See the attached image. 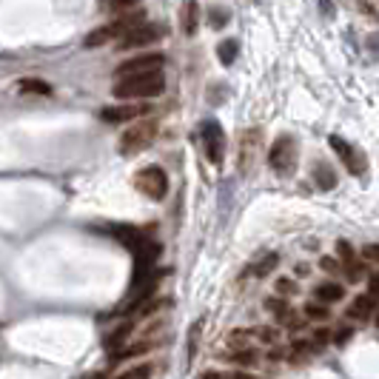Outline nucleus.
<instances>
[{
	"mask_svg": "<svg viewBox=\"0 0 379 379\" xmlns=\"http://www.w3.org/2000/svg\"><path fill=\"white\" fill-rule=\"evenodd\" d=\"M163 89H165V77H163V69H160V72L117 77L111 92H114L117 100H151V97L163 94Z\"/></svg>",
	"mask_w": 379,
	"mask_h": 379,
	"instance_id": "1",
	"label": "nucleus"
},
{
	"mask_svg": "<svg viewBox=\"0 0 379 379\" xmlns=\"http://www.w3.org/2000/svg\"><path fill=\"white\" fill-rule=\"evenodd\" d=\"M336 254H339V263H342V268H345V274H348V277H353V280H356V277H362V260L356 257V251H353L345 240H339V243H336Z\"/></svg>",
	"mask_w": 379,
	"mask_h": 379,
	"instance_id": "12",
	"label": "nucleus"
},
{
	"mask_svg": "<svg viewBox=\"0 0 379 379\" xmlns=\"http://www.w3.org/2000/svg\"><path fill=\"white\" fill-rule=\"evenodd\" d=\"M314 297H317L319 302L331 305V302H339V300L345 297V288H342L339 282H322V285L314 288Z\"/></svg>",
	"mask_w": 379,
	"mask_h": 379,
	"instance_id": "14",
	"label": "nucleus"
},
{
	"mask_svg": "<svg viewBox=\"0 0 379 379\" xmlns=\"http://www.w3.org/2000/svg\"><path fill=\"white\" fill-rule=\"evenodd\" d=\"M143 21H145V15H143V12H134V15H126V18L114 21V23H109V26H103V29H94V32L86 38V49H97V46H103V43H109V40H120L128 29H134V26L143 23Z\"/></svg>",
	"mask_w": 379,
	"mask_h": 379,
	"instance_id": "4",
	"label": "nucleus"
},
{
	"mask_svg": "<svg viewBox=\"0 0 379 379\" xmlns=\"http://www.w3.org/2000/svg\"><path fill=\"white\" fill-rule=\"evenodd\" d=\"M197 18H200L197 0H188V4L182 6V32L185 35H194L197 32Z\"/></svg>",
	"mask_w": 379,
	"mask_h": 379,
	"instance_id": "15",
	"label": "nucleus"
},
{
	"mask_svg": "<svg viewBox=\"0 0 379 379\" xmlns=\"http://www.w3.org/2000/svg\"><path fill=\"white\" fill-rule=\"evenodd\" d=\"M203 145H206V157L220 165L223 157H226V131L217 120H206L203 123Z\"/></svg>",
	"mask_w": 379,
	"mask_h": 379,
	"instance_id": "8",
	"label": "nucleus"
},
{
	"mask_svg": "<svg viewBox=\"0 0 379 379\" xmlns=\"http://www.w3.org/2000/svg\"><path fill=\"white\" fill-rule=\"evenodd\" d=\"M314 180H317L319 188H325V192L336 185V174H334L331 165H325V163H317V165H314Z\"/></svg>",
	"mask_w": 379,
	"mask_h": 379,
	"instance_id": "17",
	"label": "nucleus"
},
{
	"mask_svg": "<svg viewBox=\"0 0 379 379\" xmlns=\"http://www.w3.org/2000/svg\"><path fill=\"white\" fill-rule=\"evenodd\" d=\"M163 66H165V57L160 52H151V55H140V57H131L123 66H117L114 77H128V75H143V72H160Z\"/></svg>",
	"mask_w": 379,
	"mask_h": 379,
	"instance_id": "9",
	"label": "nucleus"
},
{
	"mask_svg": "<svg viewBox=\"0 0 379 379\" xmlns=\"http://www.w3.org/2000/svg\"><path fill=\"white\" fill-rule=\"evenodd\" d=\"M163 38V29L157 26V23H137L134 29H128L120 40H117V49H123V52H128V49H143V46H151V43H157Z\"/></svg>",
	"mask_w": 379,
	"mask_h": 379,
	"instance_id": "6",
	"label": "nucleus"
},
{
	"mask_svg": "<svg viewBox=\"0 0 379 379\" xmlns=\"http://www.w3.org/2000/svg\"><path fill=\"white\" fill-rule=\"evenodd\" d=\"M128 334H131V322H123V325H120V328H117V331L106 339V351H109V353H114V351H117V345H123V342L128 339Z\"/></svg>",
	"mask_w": 379,
	"mask_h": 379,
	"instance_id": "19",
	"label": "nucleus"
},
{
	"mask_svg": "<svg viewBox=\"0 0 379 379\" xmlns=\"http://www.w3.org/2000/svg\"><path fill=\"white\" fill-rule=\"evenodd\" d=\"M134 185H137V192L140 194H145L148 200H165V194H168V177H165V171L160 168V165H145V168H140L137 174H134Z\"/></svg>",
	"mask_w": 379,
	"mask_h": 379,
	"instance_id": "3",
	"label": "nucleus"
},
{
	"mask_svg": "<svg viewBox=\"0 0 379 379\" xmlns=\"http://www.w3.org/2000/svg\"><path fill=\"white\" fill-rule=\"evenodd\" d=\"M277 291L285 294V297H291V294L297 291V285H294V280H285V277H282V280H277Z\"/></svg>",
	"mask_w": 379,
	"mask_h": 379,
	"instance_id": "26",
	"label": "nucleus"
},
{
	"mask_svg": "<svg viewBox=\"0 0 379 379\" xmlns=\"http://www.w3.org/2000/svg\"><path fill=\"white\" fill-rule=\"evenodd\" d=\"M362 260H365V263H376V265H379V246H376V243L365 246V248H362Z\"/></svg>",
	"mask_w": 379,
	"mask_h": 379,
	"instance_id": "25",
	"label": "nucleus"
},
{
	"mask_svg": "<svg viewBox=\"0 0 379 379\" xmlns=\"http://www.w3.org/2000/svg\"><path fill=\"white\" fill-rule=\"evenodd\" d=\"M209 18H212V26H214V29H220V26H226V21H229V12L214 6V9L209 12Z\"/></svg>",
	"mask_w": 379,
	"mask_h": 379,
	"instance_id": "22",
	"label": "nucleus"
},
{
	"mask_svg": "<svg viewBox=\"0 0 379 379\" xmlns=\"http://www.w3.org/2000/svg\"><path fill=\"white\" fill-rule=\"evenodd\" d=\"M260 143H263V131L260 128H248L240 137V148H237V168L240 174H251L257 157H260Z\"/></svg>",
	"mask_w": 379,
	"mask_h": 379,
	"instance_id": "7",
	"label": "nucleus"
},
{
	"mask_svg": "<svg viewBox=\"0 0 379 379\" xmlns=\"http://www.w3.org/2000/svg\"><path fill=\"white\" fill-rule=\"evenodd\" d=\"M302 314H305V319H328V305L317 300L314 305H305Z\"/></svg>",
	"mask_w": 379,
	"mask_h": 379,
	"instance_id": "21",
	"label": "nucleus"
},
{
	"mask_svg": "<svg viewBox=\"0 0 379 379\" xmlns=\"http://www.w3.org/2000/svg\"><path fill=\"white\" fill-rule=\"evenodd\" d=\"M137 0H103V9H111V12H120V9H128L134 6Z\"/></svg>",
	"mask_w": 379,
	"mask_h": 379,
	"instance_id": "23",
	"label": "nucleus"
},
{
	"mask_svg": "<svg viewBox=\"0 0 379 379\" xmlns=\"http://www.w3.org/2000/svg\"><path fill=\"white\" fill-rule=\"evenodd\" d=\"M268 165L277 174H291L297 168V140L291 134H282L274 140V145L268 151Z\"/></svg>",
	"mask_w": 379,
	"mask_h": 379,
	"instance_id": "5",
	"label": "nucleus"
},
{
	"mask_svg": "<svg viewBox=\"0 0 379 379\" xmlns=\"http://www.w3.org/2000/svg\"><path fill=\"white\" fill-rule=\"evenodd\" d=\"M154 137H157V120L154 117H140V123H134L123 137H120V154H126V157H131V154H140L143 148H148L151 143H154Z\"/></svg>",
	"mask_w": 379,
	"mask_h": 379,
	"instance_id": "2",
	"label": "nucleus"
},
{
	"mask_svg": "<svg viewBox=\"0 0 379 379\" xmlns=\"http://www.w3.org/2000/svg\"><path fill=\"white\" fill-rule=\"evenodd\" d=\"M18 92H23V94H43V97H49L55 89L46 83V80H38V77H26V80H21L18 83Z\"/></svg>",
	"mask_w": 379,
	"mask_h": 379,
	"instance_id": "16",
	"label": "nucleus"
},
{
	"mask_svg": "<svg viewBox=\"0 0 379 379\" xmlns=\"http://www.w3.org/2000/svg\"><path fill=\"white\" fill-rule=\"evenodd\" d=\"M226 379H260V376L246 373V370H229V373H226Z\"/></svg>",
	"mask_w": 379,
	"mask_h": 379,
	"instance_id": "28",
	"label": "nucleus"
},
{
	"mask_svg": "<svg viewBox=\"0 0 379 379\" xmlns=\"http://www.w3.org/2000/svg\"><path fill=\"white\" fill-rule=\"evenodd\" d=\"M277 263H280V260H277V254H268V257H265V263H260V265L254 268V271H257V277H265V274H268Z\"/></svg>",
	"mask_w": 379,
	"mask_h": 379,
	"instance_id": "24",
	"label": "nucleus"
},
{
	"mask_svg": "<svg viewBox=\"0 0 379 379\" xmlns=\"http://www.w3.org/2000/svg\"><path fill=\"white\" fill-rule=\"evenodd\" d=\"M373 305H376V297H373V294H359V297H353V302L348 305V317L356 319V322H362V319H368V317L373 314Z\"/></svg>",
	"mask_w": 379,
	"mask_h": 379,
	"instance_id": "13",
	"label": "nucleus"
},
{
	"mask_svg": "<svg viewBox=\"0 0 379 379\" xmlns=\"http://www.w3.org/2000/svg\"><path fill=\"white\" fill-rule=\"evenodd\" d=\"M368 288H370V294L379 300V274H373V277L368 280Z\"/></svg>",
	"mask_w": 379,
	"mask_h": 379,
	"instance_id": "29",
	"label": "nucleus"
},
{
	"mask_svg": "<svg viewBox=\"0 0 379 379\" xmlns=\"http://www.w3.org/2000/svg\"><path fill=\"white\" fill-rule=\"evenodd\" d=\"M151 376V365L148 362H143V365H134V368H128V370H123L120 376H114V379H148Z\"/></svg>",
	"mask_w": 379,
	"mask_h": 379,
	"instance_id": "20",
	"label": "nucleus"
},
{
	"mask_svg": "<svg viewBox=\"0 0 379 379\" xmlns=\"http://www.w3.org/2000/svg\"><path fill=\"white\" fill-rule=\"evenodd\" d=\"M143 114H148V106H145V103L109 106V109L100 111V117H103L106 123H128V120H137V117H143Z\"/></svg>",
	"mask_w": 379,
	"mask_h": 379,
	"instance_id": "11",
	"label": "nucleus"
},
{
	"mask_svg": "<svg viewBox=\"0 0 379 379\" xmlns=\"http://www.w3.org/2000/svg\"><path fill=\"white\" fill-rule=\"evenodd\" d=\"M319 265H322L325 271H331V274H336L342 263H339V257H322V263H319Z\"/></svg>",
	"mask_w": 379,
	"mask_h": 379,
	"instance_id": "27",
	"label": "nucleus"
},
{
	"mask_svg": "<svg viewBox=\"0 0 379 379\" xmlns=\"http://www.w3.org/2000/svg\"><path fill=\"white\" fill-rule=\"evenodd\" d=\"M328 145L336 151V157L345 163V168H348L351 174H362V171H365V157H362L359 148H353L348 140H342L339 134H331V137H328Z\"/></svg>",
	"mask_w": 379,
	"mask_h": 379,
	"instance_id": "10",
	"label": "nucleus"
},
{
	"mask_svg": "<svg viewBox=\"0 0 379 379\" xmlns=\"http://www.w3.org/2000/svg\"><path fill=\"white\" fill-rule=\"evenodd\" d=\"M200 379H226V370H206Z\"/></svg>",
	"mask_w": 379,
	"mask_h": 379,
	"instance_id": "30",
	"label": "nucleus"
},
{
	"mask_svg": "<svg viewBox=\"0 0 379 379\" xmlns=\"http://www.w3.org/2000/svg\"><path fill=\"white\" fill-rule=\"evenodd\" d=\"M237 55H240L237 40H223V43L217 46V57H220V63H223V66H231V63L237 60Z\"/></svg>",
	"mask_w": 379,
	"mask_h": 379,
	"instance_id": "18",
	"label": "nucleus"
}]
</instances>
